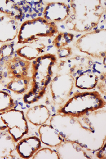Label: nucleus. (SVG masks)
Returning <instances> with one entry per match:
<instances>
[{
    "label": "nucleus",
    "instance_id": "14",
    "mask_svg": "<svg viewBox=\"0 0 106 159\" xmlns=\"http://www.w3.org/2000/svg\"><path fill=\"white\" fill-rule=\"evenodd\" d=\"M41 147L40 138L32 136L20 140L16 145V151L21 158L31 159Z\"/></svg>",
    "mask_w": 106,
    "mask_h": 159
},
{
    "label": "nucleus",
    "instance_id": "10",
    "mask_svg": "<svg viewBox=\"0 0 106 159\" xmlns=\"http://www.w3.org/2000/svg\"><path fill=\"white\" fill-rule=\"evenodd\" d=\"M93 61L89 57L76 55L66 60H62L58 66V74H66L74 79L81 74L92 71Z\"/></svg>",
    "mask_w": 106,
    "mask_h": 159
},
{
    "label": "nucleus",
    "instance_id": "8",
    "mask_svg": "<svg viewBox=\"0 0 106 159\" xmlns=\"http://www.w3.org/2000/svg\"><path fill=\"white\" fill-rule=\"evenodd\" d=\"M75 86V79L66 74H58L49 84L51 97L56 106L64 104L70 97Z\"/></svg>",
    "mask_w": 106,
    "mask_h": 159
},
{
    "label": "nucleus",
    "instance_id": "15",
    "mask_svg": "<svg viewBox=\"0 0 106 159\" xmlns=\"http://www.w3.org/2000/svg\"><path fill=\"white\" fill-rule=\"evenodd\" d=\"M38 133L41 143L47 146L57 147L64 141L61 135L51 125L44 124L40 126Z\"/></svg>",
    "mask_w": 106,
    "mask_h": 159
},
{
    "label": "nucleus",
    "instance_id": "22",
    "mask_svg": "<svg viewBox=\"0 0 106 159\" xmlns=\"http://www.w3.org/2000/svg\"><path fill=\"white\" fill-rule=\"evenodd\" d=\"M15 107V102L12 96L3 91H0V113L6 112Z\"/></svg>",
    "mask_w": 106,
    "mask_h": 159
},
{
    "label": "nucleus",
    "instance_id": "20",
    "mask_svg": "<svg viewBox=\"0 0 106 159\" xmlns=\"http://www.w3.org/2000/svg\"><path fill=\"white\" fill-rule=\"evenodd\" d=\"M0 12L20 20L23 15V10L13 1L0 0Z\"/></svg>",
    "mask_w": 106,
    "mask_h": 159
},
{
    "label": "nucleus",
    "instance_id": "6",
    "mask_svg": "<svg viewBox=\"0 0 106 159\" xmlns=\"http://www.w3.org/2000/svg\"><path fill=\"white\" fill-rule=\"evenodd\" d=\"M58 33L56 23L50 22L43 17L27 20L20 27L18 35V44H29L39 41L41 38L52 37Z\"/></svg>",
    "mask_w": 106,
    "mask_h": 159
},
{
    "label": "nucleus",
    "instance_id": "17",
    "mask_svg": "<svg viewBox=\"0 0 106 159\" xmlns=\"http://www.w3.org/2000/svg\"><path fill=\"white\" fill-rule=\"evenodd\" d=\"M45 49L46 45L39 40L22 46L16 51V53L18 57L30 61L39 57Z\"/></svg>",
    "mask_w": 106,
    "mask_h": 159
},
{
    "label": "nucleus",
    "instance_id": "18",
    "mask_svg": "<svg viewBox=\"0 0 106 159\" xmlns=\"http://www.w3.org/2000/svg\"><path fill=\"white\" fill-rule=\"evenodd\" d=\"M16 142L8 131H0V159H14Z\"/></svg>",
    "mask_w": 106,
    "mask_h": 159
},
{
    "label": "nucleus",
    "instance_id": "16",
    "mask_svg": "<svg viewBox=\"0 0 106 159\" xmlns=\"http://www.w3.org/2000/svg\"><path fill=\"white\" fill-rule=\"evenodd\" d=\"M51 115V112L47 106L39 105L29 108L27 111L26 118L32 125L40 126L49 120Z\"/></svg>",
    "mask_w": 106,
    "mask_h": 159
},
{
    "label": "nucleus",
    "instance_id": "19",
    "mask_svg": "<svg viewBox=\"0 0 106 159\" xmlns=\"http://www.w3.org/2000/svg\"><path fill=\"white\" fill-rule=\"evenodd\" d=\"M99 80V76L92 71L84 72L75 78V86L80 89L91 90L98 86Z\"/></svg>",
    "mask_w": 106,
    "mask_h": 159
},
{
    "label": "nucleus",
    "instance_id": "9",
    "mask_svg": "<svg viewBox=\"0 0 106 159\" xmlns=\"http://www.w3.org/2000/svg\"><path fill=\"white\" fill-rule=\"evenodd\" d=\"M1 116L7 125L8 132L16 142L27 134L29 126L23 111L12 109L2 112Z\"/></svg>",
    "mask_w": 106,
    "mask_h": 159
},
{
    "label": "nucleus",
    "instance_id": "4",
    "mask_svg": "<svg viewBox=\"0 0 106 159\" xmlns=\"http://www.w3.org/2000/svg\"><path fill=\"white\" fill-rule=\"evenodd\" d=\"M56 63L57 57L52 53L41 55L33 60L32 63L31 87L23 98L25 103H35L44 97L52 79L53 68Z\"/></svg>",
    "mask_w": 106,
    "mask_h": 159
},
{
    "label": "nucleus",
    "instance_id": "7",
    "mask_svg": "<svg viewBox=\"0 0 106 159\" xmlns=\"http://www.w3.org/2000/svg\"><path fill=\"white\" fill-rule=\"evenodd\" d=\"M75 46L80 52L93 58L106 57V29H97L82 35L76 41Z\"/></svg>",
    "mask_w": 106,
    "mask_h": 159
},
{
    "label": "nucleus",
    "instance_id": "11",
    "mask_svg": "<svg viewBox=\"0 0 106 159\" xmlns=\"http://www.w3.org/2000/svg\"><path fill=\"white\" fill-rule=\"evenodd\" d=\"M70 13V7L64 2H52L48 3L43 12V18L52 23L66 21Z\"/></svg>",
    "mask_w": 106,
    "mask_h": 159
},
{
    "label": "nucleus",
    "instance_id": "23",
    "mask_svg": "<svg viewBox=\"0 0 106 159\" xmlns=\"http://www.w3.org/2000/svg\"><path fill=\"white\" fill-rule=\"evenodd\" d=\"M33 159H59V156L56 151L49 148H40L33 156Z\"/></svg>",
    "mask_w": 106,
    "mask_h": 159
},
{
    "label": "nucleus",
    "instance_id": "24",
    "mask_svg": "<svg viewBox=\"0 0 106 159\" xmlns=\"http://www.w3.org/2000/svg\"><path fill=\"white\" fill-rule=\"evenodd\" d=\"M15 55L14 44H4L0 48V55L1 57H12Z\"/></svg>",
    "mask_w": 106,
    "mask_h": 159
},
{
    "label": "nucleus",
    "instance_id": "26",
    "mask_svg": "<svg viewBox=\"0 0 106 159\" xmlns=\"http://www.w3.org/2000/svg\"><path fill=\"white\" fill-rule=\"evenodd\" d=\"M98 152L96 153V157L98 159H106V143L103 147L97 151Z\"/></svg>",
    "mask_w": 106,
    "mask_h": 159
},
{
    "label": "nucleus",
    "instance_id": "13",
    "mask_svg": "<svg viewBox=\"0 0 106 159\" xmlns=\"http://www.w3.org/2000/svg\"><path fill=\"white\" fill-rule=\"evenodd\" d=\"M19 30L17 20L7 15L0 17V43H6L15 40Z\"/></svg>",
    "mask_w": 106,
    "mask_h": 159
},
{
    "label": "nucleus",
    "instance_id": "21",
    "mask_svg": "<svg viewBox=\"0 0 106 159\" xmlns=\"http://www.w3.org/2000/svg\"><path fill=\"white\" fill-rule=\"evenodd\" d=\"M73 39L74 35L71 33L60 32L53 40V46L57 49L67 47L73 41Z\"/></svg>",
    "mask_w": 106,
    "mask_h": 159
},
{
    "label": "nucleus",
    "instance_id": "2",
    "mask_svg": "<svg viewBox=\"0 0 106 159\" xmlns=\"http://www.w3.org/2000/svg\"><path fill=\"white\" fill-rule=\"evenodd\" d=\"M70 9L66 25L69 30L78 32H88L97 26L106 10L101 0L71 1Z\"/></svg>",
    "mask_w": 106,
    "mask_h": 159
},
{
    "label": "nucleus",
    "instance_id": "27",
    "mask_svg": "<svg viewBox=\"0 0 106 159\" xmlns=\"http://www.w3.org/2000/svg\"><path fill=\"white\" fill-rule=\"evenodd\" d=\"M7 129V125L5 123L4 120L2 119V117L1 116V113H0V131L6 130Z\"/></svg>",
    "mask_w": 106,
    "mask_h": 159
},
{
    "label": "nucleus",
    "instance_id": "12",
    "mask_svg": "<svg viewBox=\"0 0 106 159\" xmlns=\"http://www.w3.org/2000/svg\"><path fill=\"white\" fill-rule=\"evenodd\" d=\"M56 148L59 159H91L84 148L74 142L64 140Z\"/></svg>",
    "mask_w": 106,
    "mask_h": 159
},
{
    "label": "nucleus",
    "instance_id": "5",
    "mask_svg": "<svg viewBox=\"0 0 106 159\" xmlns=\"http://www.w3.org/2000/svg\"><path fill=\"white\" fill-rule=\"evenodd\" d=\"M106 107V100L96 91L75 93L58 110V113L73 117H80Z\"/></svg>",
    "mask_w": 106,
    "mask_h": 159
},
{
    "label": "nucleus",
    "instance_id": "25",
    "mask_svg": "<svg viewBox=\"0 0 106 159\" xmlns=\"http://www.w3.org/2000/svg\"><path fill=\"white\" fill-rule=\"evenodd\" d=\"M72 54V48L69 46L57 50V55L58 56V58L60 59L67 58L70 57Z\"/></svg>",
    "mask_w": 106,
    "mask_h": 159
},
{
    "label": "nucleus",
    "instance_id": "1",
    "mask_svg": "<svg viewBox=\"0 0 106 159\" xmlns=\"http://www.w3.org/2000/svg\"><path fill=\"white\" fill-rule=\"evenodd\" d=\"M50 123L64 140L76 142L89 151L96 152L106 143V109L77 118L58 113Z\"/></svg>",
    "mask_w": 106,
    "mask_h": 159
},
{
    "label": "nucleus",
    "instance_id": "3",
    "mask_svg": "<svg viewBox=\"0 0 106 159\" xmlns=\"http://www.w3.org/2000/svg\"><path fill=\"white\" fill-rule=\"evenodd\" d=\"M30 62L18 55L0 57V83L16 94L27 91L32 77L29 75Z\"/></svg>",
    "mask_w": 106,
    "mask_h": 159
}]
</instances>
